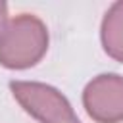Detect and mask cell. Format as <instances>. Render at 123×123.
<instances>
[{
	"mask_svg": "<svg viewBox=\"0 0 123 123\" xmlns=\"http://www.w3.org/2000/svg\"><path fill=\"white\" fill-rule=\"evenodd\" d=\"M4 15H6V4H4V2H0V19H2Z\"/></svg>",
	"mask_w": 123,
	"mask_h": 123,
	"instance_id": "obj_4",
	"label": "cell"
},
{
	"mask_svg": "<svg viewBox=\"0 0 123 123\" xmlns=\"http://www.w3.org/2000/svg\"><path fill=\"white\" fill-rule=\"evenodd\" d=\"M46 46L42 23L27 13L8 23L0 35V60L10 67L33 65Z\"/></svg>",
	"mask_w": 123,
	"mask_h": 123,
	"instance_id": "obj_1",
	"label": "cell"
},
{
	"mask_svg": "<svg viewBox=\"0 0 123 123\" xmlns=\"http://www.w3.org/2000/svg\"><path fill=\"white\" fill-rule=\"evenodd\" d=\"M104 19V44L106 50L123 60V2L115 4Z\"/></svg>",
	"mask_w": 123,
	"mask_h": 123,
	"instance_id": "obj_3",
	"label": "cell"
},
{
	"mask_svg": "<svg viewBox=\"0 0 123 123\" xmlns=\"http://www.w3.org/2000/svg\"><path fill=\"white\" fill-rule=\"evenodd\" d=\"M13 96L25 106L27 111L44 123H79L71 113L67 102L50 86L37 83H12Z\"/></svg>",
	"mask_w": 123,
	"mask_h": 123,
	"instance_id": "obj_2",
	"label": "cell"
}]
</instances>
